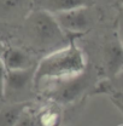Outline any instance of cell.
I'll use <instances>...</instances> for the list:
<instances>
[{
    "label": "cell",
    "mask_w": 123,
    "mask_h": 126,
    "mask_svg": "<svg viewBox=\"0 0 123 126\" xmlns=\"http://www.w3.org/2000/svg\"><path fill=\"white\" fill-rule=\"evenodd\" d=\"M86 70V58L82 50L74 41L56 48L46 55L34 70L33 82L40 86L49 80L77 75Z\"/></svg>",
    "instance_id": "1"
},
{
    "label": "cell",
    "mask_w": 123,
    "mask_h": 126,
    "mask_svg": "<svg viewBox=\"0 0 123 126\" xmlns=\"http://www.w3.org/2000/svg\"><path fill=\"white\" fill-rule=\"evenodd\" d=\"M4 50H5V47L0 43V60H1V56H2V53H4Z\"/></svg>",
    "instance_id": "16"
},
{
    "label": "cell",
    "mask_w": 123,
    "mask_h": 126,
    "mask_svg": "<svg viewBox=\"0 0 123 126\" xmlns=\"http://www.w3.org/2000/svg\"><path fill=\"white\" fill-rule=\"evenodd\" d=\"M94 0H42L41 6L51 14H58L80 7H91Z\"/></svg>",
    "instance_id": "8"
},
{
    "label": "cell",
    "mask_w": 123,
    "mask_h": 126,
    "mask_svg": "<svg viewBox=\"0 0 123 126\" xmlns=\"http://www.w3.org/2000/svg\"><path fill=\"white\" fill-rule=\"evenodd\" d=\"M29 108V103L21 102L7 106L0 110V126H15L19 116L25 109Z\"/></svg>",
    "instance_id": "9"
},
{
    "label": "cell",
    "mask_w": 123,
    "mask_h": 126,
    "mask_svg": "<svg viewBox=\"0 0 123 126\" xmlns=\"http://www.w3.org/2000/svg\"><path fill=\"white\" fill-rule=\"evenodd\" d=\"M28 39L40 48H51L66 45V36L53 14L41 9L31 12L24 23Z\"/></svg>",
    "instance_id": "2"
},
{
    "label": "cell",
    "mask_w": 123,
    "mask_h": 126,
    "mask_svg": "<svg viewBox=\"0 0 123 126\" xmlns=\"http://www.w3.org/2000/svg\"><path fill=\"white\" fill-rule=\"evenodd\" d=\"M116 77H117V82H118L120 87L123 90V72H120Z\"/></svg>",
    "instance_id": "14"
},
{
    "label": "cell",
    "mask_w": 123,
    "mask_h": 126,
    "mask_svg": "<svg viewBox=\"0 0 123 126\" xmlns=\"http://www.w3.org/2000/svg\"><path fill=\"white\" fill-rule=\"evenodd\" d=\"M118 39L121 40V43H122V45H123V19L121 21V23H120V34H118Z\"/></svg>",
    "instance_id": "15"
},
{
    "label": "cell",
    "mask_w": 123,
    "mask_h": 126,
    "mask_svg": "<svg viewBox=\"0 0 123 126\" xmlns=\"http://www.w3.org/2000/svg\"><path fill=\"white\" fill-rule=\"evenodd\" d=\"M54 17L65 34H81L89 29L92 16L89 7H80L54 14Z\"/></svg>",
    "instance_id": "4"
},
{
    "label": "cell",
    "mask_w": 123,
    "mask_h": 126,
    "mask_svg": "<svg viewBox=\"0 0 123 126\" xmlns=\"http://www.w3.org/2000/svg\"><path fill=\"white\" fill-rule=\"evenodd\" d=\"M36 124H37V119L33 114L28 113V110L25 109L19 116L15 126H36Z\"/></svg>",
    "instance_id": "12"
},
{
    "label": "cell",
    "mask_w": 123,
    "mask_h": 126,
    "mask_svg": "<svg viewBox=\"0 0 123 126\" xmlns=\"http://www.w3.org/2000/svg\"><path fill=\"white\" fill-rule=\"evenodd\" d=\"M35 68L18 69V70H6L5 81V96L9 94H18L24 90L28 84L33 81Z\"/></svg>",
    "instance_id": "5"
},
{
    "label": "cell",
    "mask_w": 123,
    "mask_h": 126,
    "mask_svg": "<svg viewBox=\"0 0 123 126\" xmlns=\"http://www.w3.org/2000/svg\"><path fill=\"white\" fill-rule=\"evenodd\" d=\"M106 69L111 75H117L123 70V45L118 38L110 40L104 50Z\"/></svg>",
    "instance_id": "6"
},
{
    "label": "cell",
    "mask_w": 123,
    "mask_h": 126,
    "mask_svg": "<svg viewBox=\"0 0 123 126\" xmlns=\"http://www.w3.org/2000/svg\"><path fill=\"white\" fill-rule=\"evenodd\" d=\"M1 62L4 63L6 70H18L33 67L30 56L23 50L16 47H9L4 50Z\"/></svg>",
    "instance_id": "7"
},
{
    "label": "cell",
    "mask_w": 123,
    "mask_h": 126,
    "mask_svg": "<svg viewBox=\"0 0 123 126\" xmlns=\"http://www.w3.org/2000/svg\"><path fill=\"white\" fill-rule=\"evenodd\" d=\"M46 82H48V87L46 86L45 90L47 97L54 102L66 104L74 102L87 89L89 78L87 72L83 70L77 75L49 80Z\"/></svg>",
    "instance_id": "3"
},
{
    "label": "cell",
    "mask_w": 123,
    "mask_h": 126,
    "mask_svg": "<svg viewBox=\"0 0 123 126\" xmlns=\"http://www.w3.org/2000/svg\"><path fill=\"white\" fill-rule=\"evenodd\" d=\"M5 81H6V68L0 60V98L5 97Z\"/></svg>",
    "instance_id": "13"
},
{
    "label": "cell",
    "mask_w": 123,
    "mask_h": 126,
    "mask_svg": "<svg viewBox=\"0 0 123 126\" xmlns=\"http://www.w3.org/2000/svg\"><path fill=\"white\" fill-rule=\"evenodd\" d=\"M37 121L41 124V126H58L61 121V115L56 109L48 108L39 115Z\"/></svg>",
    "instance_id": "11"
},
{
    "label": "cell",
    "mask_w": 123,
    "mask_h": 126,
    "mask_svg": "<svg viewBox=\"0 0 123 126\" xmlns=\"http://www.w3.org/2000/svg\"><path fill=\"white\" fill-rule=\"evenodd\" d=\"M25 0H0V18H7L17 14L23 6Z\"/></svg>",
    "instance_id": "10"
}]
</instances>
